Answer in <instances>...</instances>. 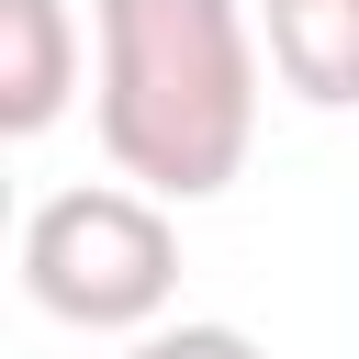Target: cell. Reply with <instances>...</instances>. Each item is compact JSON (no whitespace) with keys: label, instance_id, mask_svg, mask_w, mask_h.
Here are the masks:
<instances>
[{"label":"cell","instance_id":"cell-1","mask_svg":"<svg viewBox=\"0 0 359 359\" xmlns=\"http://www.w3.org/2000/svg\"><path fill=\"white\" fill-rule=\"evenodd\" d=\"M101 157L112 180L157 191V202H213L236 191L247 146H258V11L247 0H101Z\"/></svg>","mask_w":359,"mask_h":359},{"label":"cell","instance_id":"cell-2","mask_svg":"<svg viewBox=\"0 0 359 359\" xmlns=\"http://www.w3.org/2000/svg\"><path fill=\"white\" fill-rule=\"evenodd\" d=\"M22 303L79 337H146L180 303V224L135 180H79L22 213Z\"/></svg>","mask_w":359,"mask_h":359},{"label":"cell","instance_id":"cell-3","mask_svg":"<svg viewBox=\"0 0 359 359\" xmlns=\"http://www.w3.org/2000/svg\"><path fill=\"white\" fill-rule=\"evenodd\" d=\"M79 101V22L67 0H0V135L34 146Z\"/></svg>","mask_w":359,"mask_h":359},{"label":"cell","instance_id":"cell-4","mask_svg":"<svg viewBox=\"0 0 359 359\" xmlns=\"http://www.w3.org/2000/svg\"><path fill=\"white\" fill-rule=\"evenodd\" d=\"M269 79L314 112H359V0H258Z\"/></svg>","mask_w":359,"mask_h":359},{"label":"cell","instance_id":"cell-5","mask_svg":"<svg viewBox=\"0 0 359 359\" xmlns=\"http://www.w3.org/2000/svg\"><path fill=\"white\" fill-rule=\"evenodd\" d=\"M123 359H269L247 325H213V314H180V325H146L123 337Z\"/></svg>","mask_w":359,"mask_h":359}]
</instances>
